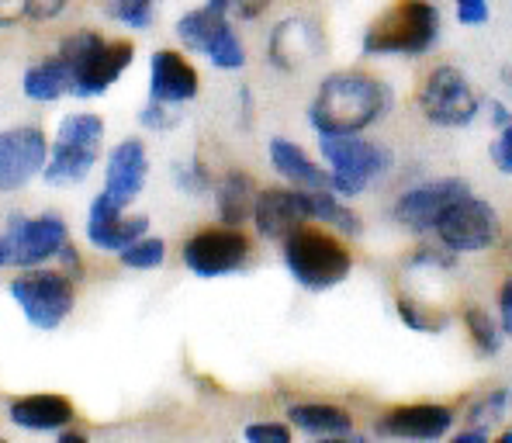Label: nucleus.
Returning <instances> with one entry per match:
<instances>
[{
	"instance_id": "nucleus-1",
	"label": "nucleus",
	"mask_w": 512,
	"mask_h": 443,
	"mask_svg": "<svg viewBox=\"0 0 512 443\" xmlns=\"http://www.w3.org/2000/svg\"><path fill=\"white\" fill-rule=\"evenodd\" d=\"M395 94L381 77L367 70H336L322 77L308 104V125L315 135H364L384 122Z\"/></svg>"
},
{
	"instance_id": "nucleus-2",
	"label": "nucleus",
	"mask_w": 512,
	"mask_h": 443,
	"mask_svg": "<svg viewBox=\"0 0 512 443\" xmlns=\"http://www.w3.org/2000/svg\"><path fill=\"white\" fill-rule=\"evenodd\" d=\"M440 42V7L433 0H395L360 35L367 59H416Z\"/></svg>"
},
{
	"instance_id": "nucleus-3",
	"label": "nucleus",
	"mask_w": 512,
	"mask_h": 443,
	"mask_svg": "<svg viewBox=\"0 0 512 443\" xmlns=\"http://www.w3.org/2000/svg\"><path fill=\"white\" fill-rule=\"evenodd\" d=\"M56 56L70 70V97L90 101L108 94L125 77L135 59V45L128 39H104L94 28H80L59 42Z\"/></svg>"
},
{
	"instance_id": "nucleus-4",
	"label": "nucleus",
	"mask_w": 512,
	"mask_h": 443,
	"mask_svg": "<svg viewBox=\"0 0 512 443\" xmlns=\"http://www.w3.org/2000/svg\"><path fill=\"white\" fill-rule=\"evenodd\" d=\"M281 257L291 281L305 291H333L353 274V253L340 232L326 225H301L281 243Z\"/></svg>"
},
{
	"instance_id": "nucleus-5",
	"label": "nucleus",
	"mask_w": 512,
	"mask_h": 443,
	"mask_svg": "<svg viewBox=\"0 0 512 443\" xmlns=\"http://www.w3.org/2000/svg\"><path fill=\"white\" fill-rule=\"evenodd\" d=\"M177 42L194 56H205L215 70L236 73L246 66V45L232 28L229 0H205L201 7H191L173 25Z\"/></svg>"
},
{
	"instance_id": "nucleus-6",
	"label": "nucleus",
	"mask_w": 512,
	"mask_h": 443,
	"mask_svg": "<svg viewBox=\"0 0 512 443\" xmlns=\"http://www.w3.org/2000/svg\"><path fill=\"white\" fill-rule=\"evenodd\" d=\"M319 156L329 170V187L353 201L391 170V149L364 135H319Z\"/></svg>"
},
{
	"instance_id": "nucleus-7",
	"label": "nucleus",
	"mask_w": 512,
	"mask_h": 443,
	"mask_svg": "<svg viewBox=\"0 0 512 443\" xmlns=\"http://www.w3.org/2000/svg\"><path fill=\"white\" fill-rule=\"evenodd\" d=\"M416 108L423 115V122L436 125V129H468L481 115V94L474 90L468 73L450 63H440L419 84Z\"/></svg>"
},
{
	"instance_id": "nucleus-8",
	"label": "nucleus",
	"mask_w": 512,
	"mask_h": 443,
	"mask_svg": "<svg viewBox=\"0 0 512 443\" xmlns=\"http://www.w3.org/2000/svg\"><path fill=\"white\" fill-rule=\"evenodd\" d=\"M11 298L28 319V326L52 333L70 319L77 305V281L59 267H28L11 281Z\"/></svg>"
},
{
	"instance_id": "nucleus-9",
	"label": "nucleus",
	"mask_w": 512,
	"mask_h": 443,
	"mask_svg": "<svg viewBox=\"0 0 512 443\" xmlns=\"http://www.w3.org/2000/svg\"><path fill=\"white\" fill-rule=\"evenodd\" d=\"M433 239L447 246L457 257H474V253H488L499 246L502 239V215L495 212L492 201L478 198V194H461L447 212L436 219Z\"/></svg>"
},
{
	"instance_id": "nucleus-10",
	"label": "nucleus",
	"mask_w": 512,
	"mask_h": 443,
	"mask_svg": "<svg viewBox=\"0 0 512 443\" xmlns=\"http://www.w3.org/2000/svg\"><path fill=\"white\" fill-rule=\"evenodd\" d=\"M253 257V243L239 225H212V229H198L194 236L184 239L180 246V260L191 270L194 277H215L236 274L250 264Z\"/></svg>"
},
{
	"instance_id": "nucleus-11",
	"label": "nucleus",
	"mask_w": 512,
	"mask_h": 443,
	"mask_svg": "<svg viewBox=\"0 0 512 443\" xmlns=\"http://www.w3.org/2000/svg\"><path fill=\"white\" fill-rule=\"evenodd\" d=\"M4 243L11 267H45L63 253L70 243V229H66L63 215L42 212V215H11L4 225Z\"/></svg>"
},
{
	"instance_id": "nucleus-12",
	"label": "nucleus",
	"mask_w": 512,
	"mask_h": 443,
	"mask_svg": "<svg viewBox=\"0 0 512 443\" xmlns=\"http://www.w3.org/2000/svg\"><path fill=\"white\" fill-rule=\"evenodd\" d=\"M457 409L447 402H405L388 405L374 419V437L402 440V443H433L450 437L457 426Z\"/></svg>"
},
{
	"instance_id": "nucleus-13",
	"label": "nucleus",
	"mask_w": 512,
	"mask_h": 443,
	"mask_svg": "<svg viewBox=\"0 0 512 443\" xmlns=\"http://www.w3.org/2000/svg\"><path fill=\"white\" fill-rule=\"evenodd\" d=\"M471 184L464 177H436L423 180V184L405 187L391 205V219L398 229L412 232V236H429L436 219L447 212V205H454L461 194H468Z\"/></svg>"
},
{
	"instance_id": "nucleus-14",
	"label": "nucleus",
	"mask_w": 512,
	"mask_h": 443,
	"mask_svg": "<svg viewBox=\"0 0 512 443\" xmlns=\"http://www.w3.org/2000/svg\"><path fill=\"white\" fill-rule=\"evenodd\" d=\"M49 160V135L39 125H14L0 132V191L14 194L42 177Z\"/></svg>"
},
{
	"instance_id": "nucleus-15",
	"label": "nucleus",
	"mask_w": 512,
	"mask_h": 443,
	"mask_svg": "<svg viewBox=\"0 0 512 443\" xmlns=\"http://www.w3.org/2000/svg\"><path fill=\"white\" fill-rule=\"evenodd\" d=\"M308 191L301 187H260L253 205V229L267 243H284L291 232L308 225Z\"/></svg>"
},
{
	"instance_id": "nucleus-16",
	"label": "nucleus",
	"mask_w": 512,
	"mask_h": 443,
	"mask_svg": "<svg viewBox=\"0 0 512 443\" xmlns=\"http://www.w3.org/2000/svg\"><path fill=\"white\" fill-rule=\"evenodd\" d=\"M149 232V215H128L125 208H118L108 194H97L87 208V243L101 253H122L125 246H132L135 239H142Z\"/></svg>"
},
{
	"instance_id": "nucleus-17",
	"label": "nucleus",
	"mask_w": 512,
	"mask_h": 443,
	"mask_svg": "<svg viewBox=\"0 0 512 443\" xmlns=\"http://www.w3.org/2000/svg\"><path fill=\"white\" fill-rule=\"evenodd\" d=\"M149 180V149L142 139H122L111 146L108 163H104V194L118 208H128Z\"/></svg>"
},
{
	"instance_id": "nucleus-18",
	"label": "nucleus",
	"mask_w": 512,
	"mask_h": 443,
	"mask_svg": "<svg viewBox=\"0 0 512 443\" xmlns=\"http://www.w3.org/2000/svg\"><path fill=\"white\" fill-rule=\"evenodd\" d=\"M319 52H322V32L305 14H291V18L277 21L267 39V59H270V66L281 73L301 70V66L312 63Z\"/></svg>"
},
{
	"instance_id": "nucleus-19",
	"label": "nucleus",
	"mask_w": 512,
	"mask_h": 443,
	"mask_svg": "<svg viewBox=\"0 0 512 443\" xmlns=\"http://www.w3.org/2000/svg\"><path fill=\"white\" fill-rule=\"evenodd\" d=\"M201 94V73L180 49H156L149 56V97L163 104H191Z\"/></svg>"
},
{
	"instance_id": "nucleus-20",
	"label": "nucleus",
	"mask_w": 512,
	"mask_h": 443,
	"mask_svg": "<svg viewBox=\"0 0 512 443\" xmlns=\"http://www.w3.org/2000/svg\"><path fill=\"white\" fill-rule=\"evenodd\" d=\"M7 419H11L18 430L32 433H56L77 419V409L66 395L52 392H35V395H18L7 405Z\"/></svg>"
},
{
	"instance_id": "nucleus-21",
	"label": "nucleus",
	"mask_w": 512,
	"mask_h": 443,
	"mask_svg": "<svg viewBox=\"0 0 512 443\" xmlns=\"http://www.w3.org/2000/svg\"><path fill=\"white\" fill-rule=\"evenodd\" d=\"M267 156H270V167H274V174L281 177L284 184L301 187V191H326V187H329L326 163H315L312 156L298 146V142L277 135V139H270Z\"/></svg>"
},
{
	"instance_id": "nucleus-22",
	"label": "nucleus",
	"mask_w": 512,
	"mask_h": 443,
	"mask_svg": "<svg viewBox=\"0 0 512 443\" xmlns=\"http://www.w3.org/2000/svg\"><path fill=\"white\" fill-rule=\"evenodd\" d=\"M256 194H260V187H256L253 174H246V170H239V167L225 170V174L215 180V191H212L218 222L239 225V229H243L246 222H253Z\"/></svg>"
},
{
	"instance_id": "nucleus-23",
	"label": "nucleus",
	"mask_w": 512,
	"mask_h": 443,
	"mask_svg": "<svg viewBox=\"0 0 512 443\" xmlns=\"http://www.w3.org/2000/svg\"><path fill=\"white\" fill-rule=\"evenodd\" d=\"M288 423H291V430L305 433V437H312V440L357 430L353 412L333 402H295L288 409Z\"/></svg>"
},
{
	"instance_id": "nucleus-24",
	"label": "nucleus",
	"mask_w": 512,
	"mask_h": 443,
	"mask_svg": "<svg viewBox=\"0 0 512 443\" xmlns=\"http://www.w3.org/2000/svg\"><path fill=\"white\" fill-rule=\"evenodd\" d=\"M101 153L97 149H84V146H73V142H63L56 139L49 146V160H45V184L52 187H70V184H80V180L90 177V170L97 167Z\"/></svg>"
},
{
	"instance_id": "nucleus-25",
	"label": "nucleus",
	"mask_w": 512,
	"mask_h": 443,
	"mask_svg": "<svg viewBox=\"0 0 512 443\" xmlns=\"http://www.w3.org/2000/svg\"><path fill=\"white\" fill-rule=\"evenodd\" d=\"M21 94L35 104H56L70 97V70H66L63 59L52 52V56L28 66L25 77H21Z\"/></svg>"
},
{
	"instance_id": "nucleus-26",
	"label": "nucleus",
	"mask_w": 512,
	"mask_h": 443,
	"mask_svg": "<svg viewBox=\"0 0 512 443\" xmlns=\"http://www.w3.org/2000/svg\"><path fill=\"white\" fill-rule=\"evenodd\" d=\"M308 219L315 225H326V229L340 232L343 239H357L364 232V222L360 215L346 205V198L326 187V191H308Z\"/></svg>"
},
{
	"instance_id": "nucleus-27",
	"label": "nucleus",
	"mask_w": 512,
	"mask_h": 443,
	"mask_svg": "<svg viewBox=\"0 0 512 443\" xmlns=\"http://www.w3.org/2000/svg\"><path fill=\"white\" fill-rule=\"evenodd\" d=\"M461 326L468 333L471 347L478 350L481 357H499L502 347H506V333H502V322L495 312H488L485 305L468 302L461 309Z\"/></svg>"
},
{
	"instance_id": "nucleus-28",
	"label": "nucleus",
	"mask_w": 512,
	"mask_h": 443,
	"mask_svg": "<svg viewBox=\"0 0 512 443\" xmlns=\"http://www.w3.org/2000/svg\"><path fill=\"white\" fill-rule=\"evenodd\" d=\"M395 315L402 319L405 329L423 333V336H440L443 329L454 322V315L443 312L440 305H429V302H423V298H412V295L395 298Z\"/></svg>"
},
{
	"instance_id": "nucleus-29",
	"label": "nucleus",
	"mask_w": 512,
	"mask_h": 443,
	"mask_svg": "<svg viewBox=\"0 0 512 443\" xmlns=\"http://www.w3.org/2000/svg\"><path fill=\"white\" fill-rule=\"evenodd\" d=\"M509 405H512V388L495 385V388H485L481 395H474L461 419L468 426H485V430H492V426H499L502 419L509 416Z\"/></svg>"
},
{
	"instance_id": "nucleus-30",
	"label": "nucleus",
	"mask_w": 512,
	"mask_h": 443,
	"mask_svg": "<svg viewBox=\"0 0 512 443\" xmlns=\"http://www.w3.org/2000/svg\"><path fill=\"white\" fill-rule=\"evenodd\" d=\"M56 139L73 142V146H84V149H97L101 153L104 146V118L94 115V111H73L59 122Z\"/></svg>"
},
{
	"instance_id": "nucleus-31",
	"label": "nucleus",
	"mask_w": 512,
	"mask_h": 443,
	"mask_svg": "<svg viewBox=\"0 0 512 443\" xmlns=\"http://www.w3.org/2000/svg\"><path fill=\"white\" fill-rule=\"evenodd\" d=\"M173 184H177V191L187 194V198H205V194L215 191V174L198 156H191V160L173 163Z\"/></svg>"
},
{
	"instance_id": "nucleus-32",
	"label": "nucleus",
	"mask_w": 512,
	"mask_h": 443,
	"mask_svg": "<svg viewBox=\"0 0 512 443\" xmlns=\"http://www.w3.org/2000/svg\"><path fill=\"white\" fill-rule=\"evenodd\" d=\"M104 14L132 32H149L156 21V0H108Z\"/></svg>"
},
{
	"instance_id": "nucleus-33",
	"label": "nucleus",
	"mask_w": 512,
	"mask_h": 443,
	"mask_svg": "<svg viewBox=\"0 0 512 443\" xmlns=\"http://www.w3.org/2000/svg\"><path fill=\"white\" fill-rule=\"evenodd\" d=\"M118 260H122V267L128 270H156L163 267V260H167V239L160 236H142L135 239L132 246H125L122 253H118Z\"/></svg>"
},
{
	"instance_id": "nucleus-34",
	"label": "nucleus",
	"mask_w": 512,
	"mask_h": 443,
	"mask_svg": "<svg viewBox=\"0 0 512 443\" xmlns=\"http://www.w3.org/2000/svg\"><path fill=\"white\" fill-rule=\"evenodd\" d=\"M457 264H461V257L450 253L447 246H440V243L416 246V250L409 253V260H405L409 270H429V274H450V270H457Z\"/></svg>"
},
{
	"instance_id": "nucleus-35",
	"label": "nucleus",
	"mask_w": 512,
	"mask_h": 443,
	"mask_svg": "<svg viewBox=\"0 0 512 443\" xmlns=\"http://www.w3.org/2000/svg\"><path fill=\"white\" fill-rule=\"evenodd\" d=\"M180 118H184L180 104H163V101H153V97H149V101L142 104V111H139V125H142V129H149V132L177 129Z\"/></svg>"
},
{
	"instance_id": "nucleus-36",
	"label": "nucleus",
	"mask_w": 512,
	"mask_h": 443,
	"mask_svg": "<svg viewBox=\"0 0 512 443\" xmlns=\"http://www.w3.org/2000/svg\"><path fill=\"white\" fill-rule=\"evenodd\" d=\"M243 443H295V433H291V423L260 419L243 430Z\"/></svg>"
},
{
	"instance_id": "nucleus-37",
	"label": "nucleus",
	"mask_w": 512,
	"mask_h": 443,
	"mask_svg": "<svg viewBox=\"0 0 512 443\" xmlns=\"http://www.w3.org/2000/svg\"><path fill=\"white\" fill-rule=\"evenodd\" d=\"M488 153H492L495 170L512 177V125L499 129V135H495V142H492V149H488Z\"/></svg>"
},
{
	"instance_id": "nucleus-38",
	"label": "nucleus",
	"mask_w": 512,
	"mask_h": 443,
	"mask_svg": "<svg viewBox=\"0 0 512 443\" xmlns=\"http://www.w3.org/2000/svg\"><path fill=\"white\" fill-rule=\"evenodd\" d=\"M457 7V21L464 28H478L488 21V0H454Z\"/></svg>"
},
{
	"instance_id": "nucleus-39",
	"label": "nucleus",
	"mask_w": 512,
	"mask_h": 443,
	"mask_svg": "<svg viewBox=\"0 0 512 443\" xmlns=\"http://www.w3.org/2000/svg\"><path fill=\"white\" fill-rule=\"evenodd\" d=\"M70 7V0H32V14L28 21L32 25H49V21H59Z\"/></svg>"
},
{
	"instance_id": "nucleus-40",
	"label": "nucleus",
	"mask_w": 512,
	"mask_h": 443,
	"mask_svg": "<svg viewBox=\"0 0 512 443\" xmlns=\"http://www.w3.org/2000/svg\"><path fill=\"white\" fill-rule=\"evenodd\" d=\"M32 14V0H0V28H18Z\"/></svg>"
},
{
	"instance_id": "nucleus-41",
	"label": "nucleus",
	"mask_w": 512,
	"mask_h": 443,
	"mask_svg": "<svg viewBox=\"0 0 512 443\" xmlns=\"http://www.w3.org/2000/svg\"><path fill=\"white\" fill-rule=\"evenodd\" d=\"M481 111H485L488 122L495 125V132L512 125V101H502V97H485V101H481Z\"/></svg>"
},
{
	"instance_id": "nucleus-42",
	"label": "nucleus",
	"mask_w": 512,
	"mask_h": 443,
	"mask_svg": "<svg viewBox=\"0 0 512 443\" xmlns=\"http://www.w3.org/2000/svg\"><path fill=\"white\" fill-rule=\"evenodd\" d=\"M495 315H499L506 340H512V274H506V281L499 284V302H495Z\"/></svg>"
},
{
	"instance_id": "nucleus-43",
	"label": "nucleus",
	"mask_w": 512,
	"mask_h": 443,
	"mask_svg": "<svg viewBox=\"0 0 512 443\" xmlns=\"http://www.w3.org/2000/svg\"><path fill=\"white\" fill-rule=\"evenodd\" d=\"M270 4H274V0H229L232 18H239V21H256L263 11H270Z\"/></svg>"
},
{
	"instance_id": "nucleus-44",
	"label": "nucleus",
	"mask_w": 512,
	"mask_h": 443,
	"mask_svg": "<svg viewBox=\"0 0 512 443\" xmlns=\"http://www.w3.org/2000/svg\"><path fill=\"white\" fill-rule=\"evenodd\" d=\"M59 270H66V274H70L73 277V281H84V260H80V253H77V246H73V243H66L63 246V253H59Z\"/></svg>"
},
{
	"instance_id": "nucleus-45",
	"label": "nucleus",
	"mask_w": 512,
	"mask_h": 443,
	"mask_svg": "<svg viewBox=\"0 0 512 443\" xmlns=\"http://www.w3.org/2000/svg\"><path fill=\"white\" fill-rule=\"evenodd\" d=\"M450 443H492V430H485V426H464V430H457Z\"/></svg>"
},
{
	"instance_id": "nucleus-46",
	"label": "nucleus",
	"mask_w": 512,
	"mask_h": 443,
	"mask_svg": "<svg viewBox=\"0 0 512 443\" xmlns=\"http://www.w3.org/2000/svg\"><path fill=\"white\" fill-rule=\"evenodd\" d=\"M312 443H371V437H367V433L350 430V433H336V437H319Z\"/></svg>"
},
{
	"instance_id": "nucleus-47",
	"label": "nucleus",
	"mask_w": 512,
	"mask_h": 443,
	"mask_svg": "<svg viewBox=\"0 0 512 443\" xmlns=\"http://www.w3.org/2000/svg\"><path fill=\"white\" fill-rule=\"evenodd\" d=\"M56 443H90V440H87V433H80V430H63L56 437Z\"/></svg>"
},
{
	"instance_id": "nucleus-48",
	"label": "nucleus",
	"mask_w": 512,
	"mask_h": 443,
	"mask_svg": "<svg viewBox=\"0 0 512 443\" xmlns=\"http://www.w3.org/2000/svg\"><path fill=\"white\" fill-rule=\"evenodd\" d=\"M0 267H11V257H7V243H4V232H0Z\"/></svg>"
},
{
	"instance_id": "nucleus-49",
	"label": "nucleus",
	"mask_w": 512,
	"mask_h": 443,
	"mask_svg": "<svg viewBox=\"0 0 512 443\" xmlns=\"http://www.w3.org/2000/svg\"><path fill=\"white\" fill-rule=\"evenodd\" d=\"M492 443H512V426H506V430H502Z\"/></svg>"
},
{
	"instance_id": "nucleus-50",
	"label": "nucleus",
	"mask_w": 512,
	"mask_h": 443,
	"mask_svg": "<svg viewBox=\"0 0 512 443\" xmlns=\"http://www.w3.org/2000/svg\"><path fill=\"white\" fill-rule=\"evenodd\" d=\"M0 443H4V440H0Z\"/></svg>"
}]
</instances>
